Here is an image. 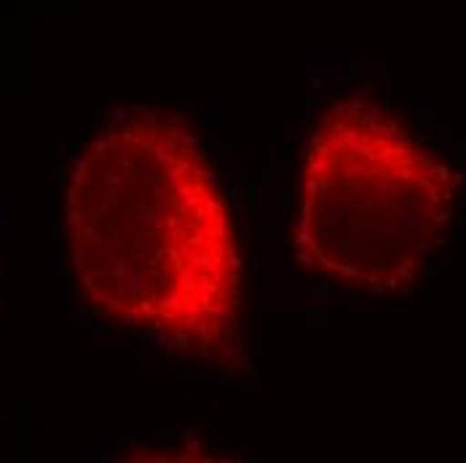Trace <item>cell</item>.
<instances>
[{
    "mask_svg": "<svg viewBox=\"0 0 466 463\" xmlns=\"http://www.w3.org/2000/svg\"><path fill=\"white\" fill-rule=\"evenodd\" d=\"M73 277L99 317L193 351L228 346L241 319V252L198 145L135 110L81 153L65 196Z\"/></svg>",
    "mask_w": 466,
    "mask_h": 463,
    "instance_id": "obj_1",
    "label": "cell"
},
{
    "mask_svg": "<svg viewBox=\"0 0 466 463\" xmlns=\"http://www.w3.org/2000/svg\"><path fill=\"white\" fill-rule=\"evenodd\" d=\"M456 206V175L383 107L349 99L309 139L295 247L338 284L400 292L416 284Z\"/></svg>",
    "mask_w": 466,
    "mask_h": 463,
    "instance_id": "obj_2",
    "label": "cell"
}]
</instances>
